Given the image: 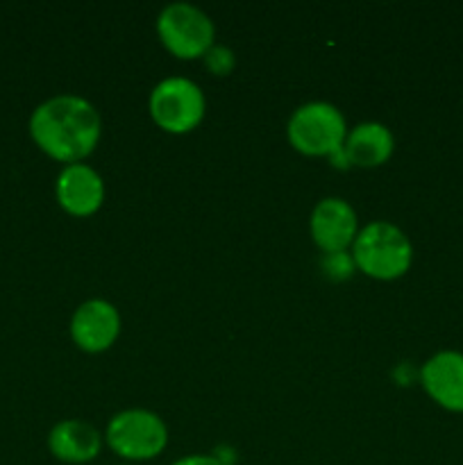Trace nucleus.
Wrapping results in <instances>:
<instances>
[{"mask_svg":"<svg viewBox=\"0 0 463 465\" xmlns=\"http://www.w3.org/2000/svg\"><path fill=\"white\" fill-rule=\"evenodd\" d=\"M359 230L361 225H359L357 209L345 198L336 195L318 200L309 216V234L322 254L348 252Z\"/></svg>","mask_w":463,"mask_h":465,"instance_id":"6e6552de","label":"nucleus"},{"mask_svg":"<svg viewBox=\"0 0 463 465\" xmlns=\"http://www.w3.org/2000/svg\"><path fill=\"white\" fill-rule=\"evenodd\" d=\"M30 136L36 148L54 162H86L103 139V116L91 100L59 94L44 100L30 116Z\"/></svg>","mask_w":463,"mask_h":465,"instance_id":"f257e3e1","label":"nucleus"},{"mask_svg":"<svg viewBox=\"0 0 463 465\" xmlns=\"http://www.w3.org/2000/svg\"><path fill=\"white\" fill-rule=\"evenodd\" d=\"M104 439L91 422L68 418L48 431V452L59 463L86 465L100 457Z\"/></svg>","mask_w":463,"mask_h":465,"instance_id":"9b49d317","label":"nucleus"},{"mask_svg":"<svg viewBox=\"0 0 463 465\" xmlns=\"http://www.w3.org/2000/svg\"><path fill=\"white\" fill-rule=\"evenodd\" d=\"M171 465H225L213 454H184V457L175 459Z\"/></svg>","mask_w":463,"mask_h":465,"instance_id":"2eb2a0df","label":"nucleus"},{"mask_svg":"<svg viewBox=\"0 0 463 465\" xmlns=\"http://www.w3.org/2000/svg\"><path fill=\"white\" fill-rule=\"evenodd\" d=\"M103 439L121 461L145 463L168 448V427L163 418L150 409H123L109 418Z\"/></svg>","mask_w":463,"mask_h":465,"instance_id":"20e7f679","label":"nucleus"},{"mask_svg":"<svg viewBox=\"0 0 463 465\" xmlns=\"http://www.w3.org/2000/svg\"><path fill=\"white\" fill-rule=\"evenodd\" d=\"M395 153V134L389 125L379 121L357 123L348 130L343 154L350 168L384 166Z\"/></svg>","mask_w":463,"mask_h":465,"instance_id":"f8f14e48","label":"nucleus"},{"mask_svg":"<svg viewBox=\"0 0 463 465\" xmlns=\"http://www.w3.org/2000/svg\"><path fill=\"white\" fill-rule=\"evenodd\" d=\"M348 121L334 103L309 100L293 109L286 121V139L304 157H325L339 153L348 136Z\"/></svg>","mask_w":463,"mask_h":465,"instance_id":"7ed1b4c3","label":"nucleus"},{"mask_svg":"<svg viewBox=\"0 0 463 465\" xmlns=\"http://www.w3.org/2000/svg\"><path fill=\"white\" fill-rule=\"evenodd\" d=\"M322 272L325 277L334 282H345L357 272V266H354V259L352 254L348 252H331V254H322Z\"/></svg>","mask_w":463,"mask_h":465,"instance_id":"ddd939ff","label":"nucleus"},{"mask_svg":"<svg viewBox=\"0 0 463 465\" xmlns=\"http://www.w3.org/2000/svg\"><path fill=\"white\" fill-rule=\"evenodd\" d=\"M123 318L116 304L103 298H91L77 304L68 322V334L77 350L86 354H103L118 341Z\"/></svg>","mask_w":463,"mask_h":465,"instance_id":"0eeeda50","label":"nucleus"},{"mask_svg":"<svg viewBox=\"0 0 463 465\" xmlns=\"http://www.w3.org/2000/svg\"><path fill=\"white\" fill-rule=\"evenodd\" d=\"M350 254L357 272L377 282H395L413 266V243L402 227L389 221L361 225Z\"/></svg>","mask_w":463,"mask_h":465,"instance_id":"f03ea898","label":"nucleus"},{"mask_svg":"<svg viewBox=\"0 0 463 465\" xmlns=\"http://www.w3.org/2000/svg\"><path fill=\"white\" fill-rule=\"evenodd\" d=\"M159 44L175 59H202L216 44V25L204 9L191 3H171L154 21Z\"/></svg>","mask_w":463,"mask_h":465,"instance_id":"423d86ee","label":"nucleus"},{"mask_svg":"<svg viewBox=\"0 0 463 465\" xmlns=\"http://www.w3.org/2000/svg\"><path fill=\"white\" fill-rule=\"evenodd\" d=\"M54 198L68 216L89 218L103 209L107 186L103 175L86 162L68 163L54 182Z\"/></svg>","mask_w":463,"mask_h":465,"instance_id":"1a4fd4ad","label":"nucleus"},{"mask_svg":"<svg viewBox=\"0 0 463 465\" xmlns=\"http://www.w3.org/2000/svg\"><path fill=\"white\" fill-rule=\"evenodd\" d=\"M202 62H204V66H207V71L213 73V75H218V77L230 75L236 66L234 50L227 48V45H221V44H213L212 48H209V53L202 57Z\"/></svg>","mask_w":463,"mask_h":465,"instance_id":"4468645a","label":"nucleus"},{"mask_svg":"<svg viewBox=\"0 0 463 465\" xmlns=\"http://www.w3.org/2000/svg\"><path fill=\"white\" fill-rule=\"evenodd\" d=\"M420 386L427 398L449 413H463V352L440 350L420 368Z\"/></svg>","mask_w":463,"mask_h":465,"instance_id":"9d476101","label":"nucleus"},{"mask_svg":"<svg viewBox=\"0 0 463 465\" xmlns=\"http://www.w3.org/2000/svg\"><path fill=\"white\" fill-rule=\"evenodd\" d=\"M148 112L154 125L172 136H184L198 130L207 114L202 86L184 75H171L153 86Z\"/></svg>","mask_w":463,"mask_h":465,"instance_id":"39448f33","label":"nucleus"},{"mask_svg":"<svg viewBox=\"0 0 463 465\" xmlns=\"http://www.w3.org/2000/svg\"><path fill=\"white\" fill-rule=\"evenodd\" d=\"M121 465H130V463H121Z\"/></svg>","mask_w":463,"mask_h":465,"instance_id":"dca6fc26","label":"nucleus"}]
</instances>
